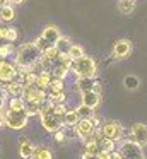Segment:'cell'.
Wrapping results in <instances>:
<instances>
[{
	"label": "cell",
	"instance_id": "cell-34",
	"mask_svg": "<svg viewBox=\"0 0 147 159\" xmlns=\"http://www.w3.org/2000/svg\"><path fill=\"white\" fill-rule=\"evenodd\" d=\"M7 93H5V89H3V86L0 84V111L3 110V106H5V101H7Z\"/></svg>",
	"mask_w": 147,
	"mask_h": 159
},
{
	"label": "cell",
	"instance_id": "cell-17",
	"mask_svg": "<svg viewBox=\"0 0 147 159\" xmlns=\"http://www.w3.org/2000/svg\"><path fill=\"white\" fill-rule=\"evenodd\" d=\"M33 151H34V144H33V142L27 140V139L21 140V144H19V154H21V157H22V159H31Z\"/></svg>",
	"mask_w": 147,
	"mask_h": 159
},
{
	"label": "cell",
	"instance_id": "cell-42",
	"mask_svg": "<svg viewBox=\"0 0 147 159\" xmlns=\"http://www.w3.org/2000/svg\"><path fill=\"white\" fill-rule=\"evenodd\" d=\"M7 4V0H0V7H2V5H5Z\"/></svg>",
	"mask_w": 147,
	"mask_h": 159
},
{
	"label": "cell",
	"instance_id": "cell-44",
	"mask_svg": "<svg viewBox=\"0 0 147 159\" xmlns=\"http://www.w3.org/2000/svg\"><path fill=\"white\" fill-rule=\"evenodd\" d=\"M92 159H96V157H92Z\"/></svg>",
	"mask_w": 147,
	"mask_h": 159
},
{
	"label": "cell",
	"instance_id": "cell-10",
	"mask_svg": "<svg viewBox=\"0 0 147 159\" xmlns=\"http://www.w3.org/2000/svg\"><path fill=\"white\" fill-rule=\"evenodd\" d=\"M17 75L16 63H9L5 60H0V82H10Z\"/></svg>",
	"mask_w": 147,
	"mask_h": 159
},
{
	"label": "cell",
	"instance_id": "cell-26",
	"mask_svg": "<svg viewBox=\"0 0 147 159\" xmlns=\"http://www.w3.org/2000/svg\"><path fill=\"white\" fill-rule=\"evenodd\" d=\"M21 75V74H19ZM36 79H38V72H29V74H24L22 75V84L24 86H36Z\"/></svg>",
	"mask_w": 147,
	"mask_h": 159
},
{
	"label": "cell",
	"instance_id": "cell-9",
	"mask_svg": "<svg viewBox=\"0 0 147 159\" xmlns=\"http://www.w3.org/2000/svg\"><path fill=\"white\" fill-rule=\"evenodd\" d=\"M75 87L82 93H87V91H96V93H101V86L94 80V77H77L75 80Z\"/></svg>",
	"mask_w": 147,
	"mask_h": 159
},
{
	"label": "cell",
	"instance_id": "cell-30",
	"mask_svg": "<svg viewBox=\"0 0 147 159\" xmlns=\"http://www.w3.org/2000/svg\"><path fill=\"white\" fill-rule=\"evenodd\" d=\"M68 55H70L74 60L75 58H80V57H84V48L79 46V45H72L70 50H68Z\"/></svg>",
	"mask_w": 147,
	"mask_h": 159
},
{
	"label": "cell",
	"instance_id": "cell-13",
	"mask_svg": "<svg viewBox=\"0 0 147 159\" xmlns=\"http://www.w3.org/2000/svg\"><path fill=\"white\" fill-rule=\"evenodd\" d=\"M60 29L57 28V26H53V24H50V26H46V28L43 29V34H41V38L44 39V41L48 43V45H51V46H55V43L60 39Z\"/></svg>",
	"mask_w": 147,
	"mask_h": 159
},
{
	"label": "cell",
	"instance_id": "cell-15",
	"mask_svg": "<svg viewBox=\"0 0 147 159\" xmlns=\"http://www.w3.org/2000/svg\"><path fill=\"white\" fill-rule=\"evenodd\" d=\"M5 93L7 96L14 98V96H19L22 98V93H24V84L22 82H17V80H10V82H5Z\"/></svg>",
	"mask_w": 147,
	"mask_h": 159
},
{
	"label": "cell",
	"instance_id": "cell-38",
	"mask_svg": "<svg viewBox=\"0 0 147 159\" xmlns=\"http://www.w3.org/2000/svg\"><path fill=\"white\" fill-rule=\"evenodd\" d=\"M24 0H7V4H12V5H19V4H22Z\"/></svg>",
	"mask_w": 147,
	"mask_h": 159
},
{
	"label": "cell",
	"instance_id": "cell-7",
	"mask_svg": "<svg viewBox=\"0 0 147 159\" xmlns=\"http://www.w3.org/2000/svg\"><path fill=\"white\" fill-rule=\"evenodd\" d=\"M99 130H101L103 137L109 139V140H113V142L122 140V137H123V127L118 121H106Z\"/></svg>",
	"mask_w": 147,
	"mask_h": 159
},
{
	"label": "cell",
	"instance_id": "cell-6",
	"mask_svg": "<svg viewBox=\"0 0 147 159\" xmlns=\"http://www.w3.org/2000/svg\"><path fill=\"white\" fill-rule=\"evenodd\" d=\"M118 152L122 154L123 159H142V145L137 144L135 140H123L120 145Z\"/></svg>",
	"mask_w": 147,
	"mask_h": 159
},
{
	"label": "cell",
	"instance_id": "cell-11",
	"mask_svg": "<svg viewBox=\"0 0 147 159\" xmlns=\"http://www.w3.org/2000/svg\"><path fill=\"white\" fill-rule=\"evenodd\" d=\"M132 53V41L130 39H118L113 45V57L115 58H126Z\"/></svg>",
	"mask_w": 147,
	"mask_h": 159
},
{
	"label": "cell",
	"instance_id": "cell-39",
	"mask_svg": "<svg viewBox=\"0 0 147 159\" xmlns=\"http://www.w3.org/2000/svg\"><path fill=\"white\" fill-rule=\"evenodd\" d=\"M92 157H94V156H91L89 152H85V151H84V154L80 156V159H92Z\"/></svg>",
	"mask_w": 147,
	"mask_h": 159
},
{
	"label": "cell",
	"instance_id": "cell-41",
	"mask_svg": "<svg viewBox=\"0 0 147 159\" xmlns=\"http://www.w3.org/2000/svg\"><path fill=\"white\" fill-rule=\"evenodd\" d=\"M3 34H5V28H0V39H3Z\"/></svg>",
	"mask_w": 147,
	"mask_h": 159
},
{
	"label": "cell",
	"instance_id": "cell-35",
	"mask_svg": "<svg viewBox=\"0 0 147 159\" xmlns=\"http://www.w3.org/2000/svg\"><path fill=\"white\" fill-rule=\"evenodd\" d=\"M53 135H55V140H57V142H63L65 137H67V135H65V132L62 130V128H60V130H57V132H53Z\"/></svg>",
	"mask_w": 147,
	"mask_h": 159
},
{
	"label": "cell",
	"instance_id": "cell-14",
	"mask_svg": "<svg viewBox=\"0 0 147 159\" xmlns=\"http://www.w3.org/2000/svg\"><path fill=\"white\" fill-rule=\"evenodd\" d=\"M80 99L84 106L89 108H96L99 103H101V93H96V91H87V93H82L80 94Z\"/></svg>",
	"mask_w": 147,
	"mask_h": 159
},
{
	"label": "cell",
	"instance_id": "cell-27",
	"mask_svg": "<svg viewBox=\"0 0 147 159\" xmlns=\"http://www.w3.org/2000/svg\"><path fill=\"white\" fill-rule=\"evenodd\" d=\"M12 52H14V45L12 43H9L7 41L5 45H0V58H7L9 55H12Z\"/></svg>",
	"mask_w": 147,
	"mask_h": 159
},
{
	"label": "cell",
	"instance_id": "cell-8",
	"mask_svg": "<svg viewBox=\"0 0 147 159\" xmlns=\"http://www.w3.org/2000/svg\"><path fill=\"white\" fill-rule=\"evenodd\" d=\"M39 116H41V125H43V128L46 132H50V134H53V132L63 128L62 116L55 115L53 111H50V113H43V115H39Z\"/></svg>",
	"mask_w": 147,
	"mask_h": 159
},
{
	"label": "cell",
	"instance_id": "cell-22",
	"mask_svg": "<svg viewBox=\"0 0 147 159\" xmlns=\"http://www.w3.org/2000/svg\"><path fill=\"white\" fill-rule=\"evenodd\" d=\"M31 159H53V154L48 147H34Z\"/></svg>",
	"mask_w": 147,
	"mask_h": 159
},
{
	"label": "cell",
	"instance_id": "cell-2",
	"mask_svg": "<svg viewBox=\"0 0 147 159\" xmlns=\"http://www.w3.org/2000/svg\"><path fill=\"white\" fill-rule=\"evenodd\" d=\"M70 70L75 74L77 77H94L98 69H96V62L89 57H80V58H75L72 62Z\"/></svg>",
	"mask_w": 147,
	"mask_h": 159
},
{
	"label": "cell",
	"instance_id": "cell-3",
	"mask_svg": "<svg viewBox=\"0 0 147 159\" xmlns=\"http://www.w3.org/2000/svg\"><path fill=\"white\" fill-rule=\"evenodd\" d=\"M3 115V123L7 125L9 128H12V130H21V128H24L27 125V115L26 111H14V110H7Z\"/></svg>",
	"mask_w": 147,
	"mask_h": 159
},
{
	"label": "cell",
	"instance_id": "cell-4",
	"mask_svg": "<svg viewBox=\"0 0 147 159\" xmlns=\"http://www.w3.org/2000/svg\"><path fill=\"white\" fill-rule=\"evenodd\" d=\"M48 94L44 89H39L38 86H24V93H22V99L26 101V104H36V106H41V104L46 101Z\"/></svg>",
	"mask_w": 147,
	"mask_h": 159
},
{
	"label": "cell",
	"instance_id": "cell-23",
	"mask_svg": "<svg viewBox=\"0 0 147 159\" xmlns=\"http://www.w3.org/2000/svg\"><path fill=\"white\" fill-rule=\"evenodd\" d=\"M9 110H14V111H24L26 110V101L19 96H14L9 99Z\"/></svg>",
	"mask_w": 147,
	"mask_h": 159
},
{
	"label": "cell",
	"instance_id": "cell-24",
	"mask_svg": "<svg viewBox=\"0 0 147 159\" xmlns=\"http://www.w3.org/2000/svg\"><path fill=\"white\" fill-rule=\"evenodd\" d=\"M118 9H120L122 14H132L133 9H135V2H130V0H120Z\"/></svg>",
	"mask_w": 147,
	"mask_h": 159
},
{
	"label": "cell",
	"instance_id": "cell-36",
	"mask_svg": "<svg viewBox=\"0 0 147 159\" xmlns=\"http://www.w3.org/2000/svg\"><path fill=\"white\" fill-rule=\"evenodd\" d=\"M96 159H109V152L106 151H98V154L94 156Z\"/></svg>",
	"mask_w": 147,
	"mask_h": 159
},
{
	"label": "cell",
	"instance_id": "cell-43",
	"mask_svg": "<svg viewBox=\"0 0 147 159\" xmlns=\"http://www.w3.org/2000/svg\"><path fill=\"white\" fill-rule=\"evenodd\" d=\"M130 2H135V0H130Z\"/></svg>",
	"mask_w": 147,
	"mask_h": 159
},
{
	"label": "cell",
	"instance_id": "cell-21",
	"mask_svg": "<svg viewBox=\"0 0 147 159\" xmlns=\"http://www.w3.org/2000/svg\"><path fill=\"white\" fill-rule=\"evenodd\" d=\"M70 46H72V41L67 38V36H60V39L55 43V48L58 50V53H60V55H65V53H68Z\"/></svg>",
	"mask_w": 147,
	"mask_h": 159
},
{
	"label": "cell",
	"instance_id": "cell-18",
	"mask_svg": "<svg viewBox=\"0 0 147 159\" xmlns=\"http://www.w3.org/2000/svg\"><path fill=\"white\" fill-rule=\"evenodd\" d=\"M14 17H16V11H14L12 4H5L0 7V21L10 22V21H14Z\"/></svg>",
	"mask_w": 147,
	"mask_h": 159
},
{
	"label": "cell",
	"instance_id": "cell-20",
	"mask_svg": "<svg viewBox=\"0 0 147 159\" xmlns=\"http://www.w3.org/2000/svg\"><path fill=\"white\" fill-rule=\"evenodd\" d=\"M62 121H63V127H75V123L79 121V115L75 110H67L65 115L62 116Z\"/></svg>",
	"mask_w": 147,
	"mask_h": 159
},
{
	"label": "cell",
	"instance_id": "cell-5",
	"mask_svg": "<svg viewBox=\"0 0 147 159\" xmlns=\"http://www.w3.org/2000/svg\"><path fill=\"white\" fill-rule=\"evenodd\" d=\"M98 118H79V121L75 123L74 130L75 134H77V137H80L82 140H85V139L89 137V135H92V132H94V128L98 127Z\"/></svg>",
	"mask_w": 147,
	"mask_h": 159
},
{
	"label": "cell",
	"instance_id": "cell-29",
	"mask_svg": "<svg viewBox=\"0 0 147 159\" xmlns=\"http://www.w3.org/2000/svg\"><path fill=\"white\" fill-rule=\"evenodd\" d=\"M48 94V99L51 101V103H65V93L63 91H60V93H46Z\"/></svg>",
	"mask_w": 147,
	"mask_h": 159
},
{
	"label": "cell",
	"instance_id": "cell-32",
	"mask_svg": "<svg viewBox=\"0 0 147 159\" xmlns=\"http://www.w3.org/2000/svg\"><path fill=\"white\" fill-rule=\"evenodd\" d=\"M3 39L9 43H14L17 39V31L14 28H5V34H3Z\"/></svg>",
	"mask_w": 147,
	"mask_h": 159
},
{
	"label": "cell",
	"instance_id": "cell-25",
	"mask_svg": "<svg viewBox=\"0 0 147 159\" xmlns=\"http://www.w3.org/2000/svg\"><path fill=\"white\" fill-rule=\"evenodd\" d=\"M75 111H77L79 118H92V116H94V108L84 106V104H80Z\"/></svg>",
	"mask_w": 147,
	"mask_h": 159
},
{
	"label": "cell",
	"instance_id": "cell-19",
	"mask_svg": "<svg viewBox=\"0 0 147 159\" xmlns=\"http://www.w3.org/2000/svg\"><path fill=\"white\" fill-rule=\"evenodd\" d=\"M50 72H51V77H53V79H62L63 80L65 77H67V74H68V69L55 62L53 65L50 67Z\"/></svg>",
	"mask_w": 147,
	"mask_h": 159
},
{
	"label": "cell",
	"instance_id": "cell-31",
	"mask_svg": "<svg viewBox=\"0 0 147 159\" xmlns=\"http://www.w3.org/2000/svg\"><path fill=\"white\" fill-rule=\"evenodd\" d=\"M125 87L126 89H137V87H139V77L126 75L125 77Z\"/></svg>",
	"mask_w": 147,
	"mask_h": 159
},
{
	"label": "cell",
	"instance_id": "cell-40",
	"mask_svg": "<svg viewBox=\"0 0 147 159\" xmlns=\"http://www.w3.org/2000/svg\"><path fill=\"white\" fill-rule=\"evenodd\" d=\"M3 125H5V123H3V115H2V111H0V128H2Z\"/></svg>",
	"mask_w": 147,
	"mask_h": 159
},
{
	"label": "cell",
	"instance_id": "cell-28",
	"mask_svg": "<svg viewBox=\"0 0 147 159\" xmlns=\"http://www.w3.org/2000/svg\"><path fill=\"white\" fill-rule=\"evenodd\" d=\"M48 89H50V93H60V91H63V80L62 79H51Z\"/></svg>",
	"mask_w": 147,
	"mask_h": 159
},
{
	"label": "cell",
	"instance_id": "cell-1",
	"mask_svg": "<svg viewBox=\"0 0 147 159\" xmlns=\"http://www.w3.org/2000/svg\"><path fill=\"white\" fill-rule=\"evenodd\" d=\"M41 60V50L36 43H24L16 52V67H36Z\"/></svg>",
	"mask_w": 147,
	"mask_h": 159
},
{
	"label": "cell",
	"instance_id": "cell-37",
	"mask_svg": "<svg viewBox=\"0 0 147 159\" xmlns=\"http://www.w3.org/2000/svg\"><path fill=\"white\" fill-rule=\"evenodd\" d=\"M109 159H123V157H122V154H120V152L115 149V151L109 152Z\"/></svg>",
	"mask_w": 147,
	"mask_h": 159
},
{
	"label": "cell",
	"instance_id": "cell-12",
	"mask_svg": "<svg viewBox=\"0 0 147 159\" xmlns=\"http://www.w3.org/2000/svg\"><path fill=\"white\" fill-rule=\"evenodd\" d=\"M130 135H132V140H135L137 144H140V145L147 144V125L133 123L132 128H130Z\"/></svg>",
	"mask_w": 147,
	"mask_h": 159
},
{
	"label": "cell",
	"instance_id": "cell-16",
	"mask_svg": "<svg viewBox=\"0 0 147 159\" xmlns=\"http://www.w3.org/2000/svg\"><path fill=\"white\" fill-rule=\"evenodd\" d=\"M51 72L50 70H39L38 72V79H36V86L39 87V89H44L46 91L48 89V86H50V82H51Z\"/></svg>",
	"mask_w": 147,
	"mask_h": 159
},
{
	"label": "cell",
	"instance_id": "cell-33",
	"mask_svg": "<svg viewBox=\"0 0 147 159\" xmlns=\"http://www.w3.org/2000/svg\"><path fill=\"white\" fill-rule=\"evenodd\" d=\"M65 111H67L65 103H55V104H53V113H55V115H58V116H63Z\"/></svg>",
	"mask_w": 147,
	"mask_h": 159
}]
</instances>
